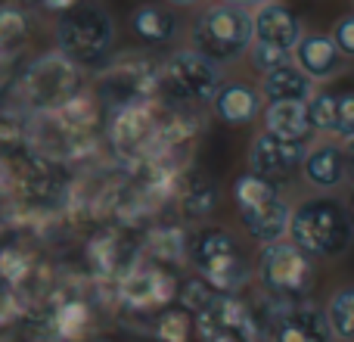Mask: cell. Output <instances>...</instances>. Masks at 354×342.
Wrapping results in <instances>:
<instances>
[{
  "label": "cell",
  "mask_w": 354,
  "mask_h": 342,
  "mask_svg": "<svg viewBox=\"0 0 354 342\" xmlns=\"http://www.w3.org/2000/svg\"><path fill=\"white\" fill-rule=\"evenodd\" d=\"M333 137L339 141H354V91L339 93V112H336V128H333Z\"/></svg>",
  "instance_id": "obj_30"
},
{
  "label": "cell",
  "mask_w": 354,
  "mask_h": 342,
  "mask_svg": "<svg viewBox=\"0 0 354 342\" xmlns=\"http://www.w3.org/2000/svg\"><path fill=\"white\" fill-rule=\"evenodd\" d=\"M345 162H348V177H354V141L345 143Z\"/></svg>",
  "instance_id": "obj_34"
},
{
  "label": "cell",
  "mask_w": 354,
  "mask_h": 342,
  "mask_svg": "<svg viewBox=\"0 0 354 342\" xmlns=\"http://www.w3.org/2000/svg\"><path fill=\"white\" fill-rule=\"evenodd\" d=\"M345 206H348V215H351V224H354V190H351V196H348V202H345Z\"/></svg>",
  "instance_id": "obj_36"
},
{
  "label": "cell",
  "mask_w": 354,
  "mask_h": 342,
  "mask_svg": "<svg viewBox=\"0 0 354 342\" xmlns=\"http://www.w3.org/2000/svg\"><path fill=\"white\" fill-rule=\"evenodd\" d=\"M324 312L333 327V336L339 342H354V283H342L339 289H333Z\"/></svg>",
  "instance_id": "obj_24"
},
{
  "label": "cell",
  "mask_w": 354,
  "mask_h": 342,
  "mask_svg": "<svg viewBox=\"0 0 354 342\" xmlns=\"http://www.w3.org/2000/svg\"><path fill=\"white\" fill-rule=\"evenodd\" d=\"M255 280L270 305L308 302V293L314 287V258L301 252L292 240L261 246L255 262Z\"/></svg>",
  "instance_id": "obj_6"
},
{
  "label": "cell",
  "mask_w": 354,
  "mask_h": 342,
  "mask_svg": "<svg viewBox=\"0 0 354 342\" xmlns=\"http://www.w3.org/2000/svg\"><path fill=\"white\" fill-rule=\"evenodd\" d=\"M249 60H252V69H255V72L268 75V72H274V69L286 66V62H289V53H280V50H270V47H264V44H255V41H252Z\"/></svg>",
  "instance_id": "obj_29"
},
{
  "label": "cell",
  "mask_w": 354,
  "mask_h": 342,
  "mask_svg": "<svg viewBox=\"0 0 354 342\" xmlns=\"http://www.w3.org/2000/svg\"><path fill=\"white\" fill-rule=\"evenodd\" d=\"M196 277L205 280L218 293L239 296L252 280H255V264L249 262L243 243L224 227H205L189 240L187 252Z\"/></svg>",
  "instance_id": "obj_3"
},
{
  "label": "cell",
  "mask_w": 354,
  "mask_h": 342,
  "mask_svg": "<svg viewBox=\"0 0 354 342\" xmlns=\"http://www.w3.org/2000/svg\"><path fill=\"white\" fill-rule=\"evenodd\" d=\"M37 3L44 6V10H50V12H68V10H75V6L81 3V0H37Z\"/></svg>",
  "instance_id": "obj_32"
},
{
  "label": "cell",
  "mask_w": 354,
  "mask_h": 342,
  "mask_svg": "<svg viewBox=\"0 0 354 342\" xmlns=\"http://www.w3.org/2000/svg\"><path fill=\"white\" fill-rule=\"evenodd\" d=\"M193 50L202 53L205 60L218 62H233L243 53H249L252 41H255V25H252V12L239 10V6L214 3L205 6L199 16L193 19Z\"/></svg>",
  "instance_id": "obj_7"
},
{
  "label": "cell",
  "mask_w": 354,
  "mask_h": 342,
  "mask_svg": "<svg viewBox=\"0 0 354 342\" xmlns=\"http://www.w3.org/2000/svg\"><path fill=\"white\" fill-rule=\"evenodd\" d=\"M214 202H218V190L208 177H193L189 183L180 187V196H177V206H180L183 218H205L212 215Z\"/></svg>",
  "instance_id": "obj_25"
},
{
  "label": "cell",
  "mask_w": 354,
  "mask_h": 342,
  "mask_svg": "<svg viewBox=\"0 0 354 342\" xmlns=\"http://www.w3.org/2000/svg\"><path fill=\"white\" fill-rule=\"evenodd\" d=\"M333 44H336V50L342 56H348V60H354V12H348V16H342L336 25H333Z\"/></svg>",
  "instance_id": "obj_31"
},
{
  "label": "cell",
  "mask_w": 354,
  "mask_h": 342,
  "mask_svg": "<svg viewBox=\"0 0 354 342\" xmlns=\"http://www.w3.org/2000/svg\"><path fill=\"white\" fill-rule=\"evenodd\" d=\"M109 134H112V143L124 156L147 153L156 143V134H159V125H156L149 103H134V106H124V109H115Z\"/></svg>",
  "instance_id": "obj_15"
},
{
  "label": "cell",
  "mask_w": 354,
  "mask_h": 342,
  "mask_svg": "<svg viewBox=\"0 0 354 342\" xmlns=\"http://www.w3.org/2000/svg\"><path fill=\"white\" fill-rule=\"evenodd\" d=\"M305 153L308 147H301V143L280 141V137L261 131V134H255V141L249 147V171L270 183L289 181L295 171H301Z\"/></svg>",
  "instance_id": "obj_13"
},
{
  "label": "cell",
  "mask_w": 354,
  "mask_h": 342,
  "mask_svg": "<svg viewBox=\"0 0 354 342\" xmlns=\"http://www.w3.org/2000/svg\"><path fill=\"white\" fill-rule=\"evenodd\" d=\"M131 31L143 44H168L177 31V16L165 3H143L131 12Z\"/></svg>",
  "instance_id": "obj_22"
},
{
  "label": "cell",
  "mask_w": 354,
  "mask_h": 342,
  "mask_svg": "<svg viewBox=\"0 0 354 342\" xmlns=\"http://www.w3.org/2000/svg\"><path fill=\"white\" fill-rule=\"evenodd\" d=\"M180 308L196 321L202 342H268V321L239 296L218 293L205 280L193 277L180 287Z\"/></svg>",
  "instance_id": "obj_1"
},
{
  "label": "cell",
  "mask_w": 354,
  "mask_h": 342,
  "mask_svg": "<svg viewBox=\"0 0 354 342\" xmlns=\"http://www.w3.org/2000/svg\"><path fill=\"white\" fill-rule=\"evenodd\" d=\"M258 91H261V97L268 103H308L314 97V81L299 66L286 62V66L261 75V87Z\"/></svg>",
  "instance_id": "obj_19"
},
{
  "label": "cell",
  "mask_w": 354,
  "mask_h": 342,
  "mask_svg": "<svg viewBox=\"0 0 354 342\" xmlns=\"http://www.w3.org/2000/svg\"><path fill=\"white\" fill-rule=\"evenodd\" d=\"M308 125L314 134H333L336 128V112H339V93L333 91H314V97L305 103Z\"/></svg>",
  "instance_id": "obj_27"
},
{
  "label": "cell",
  "mask_w": 354,
  "mask_h": 342,
  "mask_svg": "<svg viewBox=\"0 0 354 342\" xmlns=\"http://www.w3.org/2000/svg\"><path fill=\"white\" fill-rule=\"evenodd\" d=\"M264 131L280 141L301 143L308 147V141L314 137L311 125H308L305 103H268L264 109Z\"/></svg>",
  "instance_id": "obj_20"
},
{
  "label": "cell",
  "mask_w": 354,
  "mask_h": 342,
  "mask_svg": "<svg viewBox=\"0 0 354 342\" xmlns=\"http://www.w3.org/2000/svg\"><path fill=\"white\" fill-rule=\"evenodd\" d=\"M196 330V321L187 308H165L153 318V339L156 342H189Z\"/></svg>",
  "instance_id": "obj_26"
},
{
  "label": "cell",
  "mask_w": 354,
  "mask_h": 342,
  "mask_svg": "<svg viewBox=\"0 0 354 342\" xmlns=\"http://www.w3.org/2000/svg\"><path fill=\"white\" fill-rule=\"evenodd\" d=\"M165 3H171V6H193V3H199V0H165Z\"/></svg>",
  "instance_id": "obj_35"
},
{
  "label": "cell",
  "mask_w": 354,
  "mask_h": 342,
  "mask_svg": "<svg viewBox=\"0 0 354 342\" xmlns=\"http://www.w3.org/2000/svg\"><path fill=\"white\" fill-rule=\"evenodd\" d=\"M177 296H180V283L162 264H134L118 283L122 305L131 312H147L153 318L165 308H171Z\"/></svg>",
  "instance_id": "obj_11"
},
{
  "label": "cell",
  "mask_w": 354,
  "mask_h": 342,
  "mask_svg": "<svg viewBox=\"0 0 354 342\" xmlns=\"http://www.w3.org/2000/svg\"><path fill=\"white\" fill-rule=\"evenodd\" d=\"M22 103H28L37 112H56L68 103L72 97L81 93V66L53 50V53H41L37 60L28 62L16 84Z\"/></svg>",
  "instance_id": "obj_8"
},
{
  "label": "cell",
  "mask_w": 354,
  "mask_h": 342,
  "mask_svg": "<svg viewBox=\"0 0 354 342\" xmlns=\"http://www.w3.org/2000/svg\"><path fill=\"white\" fill-rule=\"evenodd\" d=\"M221 3H227V6H239V10H258V6H264V3H274V0H221Z\"/></svg>",
  "instance_id": "obj_33"
},
{
  "label": "cell",
  "mask_w": 354,
  "mask_h": 342,
  "mask_svg": "<svg viewBox=\"0 0 354 342\" xmlns=\"http://www.w3.org/2000/svg\"><path fill=\"white\" fill-rule=\"evenodd\" d=\"M252 25H255V44H264L270 50H280V53H289L299 47L301 41V22L289 6L283 3H264L252 12Z\"/></svg>",
  "instance_id": "obj_14"
},
{
  "label": "cell",
  "mask_w": 354,
  "mask_h": 342,
  "mask_svg": "<svg viewBox=\"0 0 354 342\" xmlns=\"http://www.w3.org/2000/svg\"><path fill=\"white\" fill-rule=\"evenodd\" d=\"M289 240L311 258H324V262L342 258L354 243L348 206L333 193H317L301 199L292 208Z\"/></svg>",
  "instance_id": "obj_2"
},
{
  "label": "cell",
  "mask_w": 354,
  "mask_h": 342,
  "mask_svg": "<svg viewBox=\"0 0 354 342\" xmlns=\"http://www.w3.org/2000/svg\"><path fill=\"white\" fill-rule=\"evenodd\" d=\"M156 91H162V66L149 60H124L115 66H106L97 78V97L112 100L115 109L134 103H149Z\"/></svg>",
  "instance_id": "obj_10"
},
{
  "label": "cell",
  "mask_w": 354,
  "mask_h": 342,
  "mask_svg": "<svg viewBox=\"0 0 354 342\" xmlns=\"http://www.w3.org/2000/svg\"><path fill=\"white\" fill-rule=\"evenodd\" d=\"M301 174L314 190H336L348 181V162H345V147L326 141L317 143L305 153Z\"/></svg>",
  "instance_id": "obj_17"
},
{
  "label": "cell",
  "mask_w": 354,
  "mask_h": 342,
  "mask_svg": "<svg viewBox=\"0 0 354 342\" xmlns=\"http://www.w3.org/2000/svg\"><path fill=\"white\" fill-rule=\"evenodd\" d=\"M149 249H153L159 258H165V262H168V258L187 255L189 246H187V240H183L177 231H168V227H165V231H159L153 240H149Z\"/></svg>",
  "instance_id": "obj_28"
},
{
  "label": "cell",
  "mask_w": 354,
  "mask_h": 342,
  "mask_svg": "<svg viewBox=\"0 0 354 342\" xmlns=\"http://www.w3.org/2000/svg\"><path fill=\"white\" fill-rule=\"evenodd\" d=\"M31 41V16L19 3H0V62L12 66Z\"/></svg>",
  "instance_id": "obj_21"
},
{
  "label": "cell",
  "mask_w": 354,
  "mask_h": 342,
  "mask_svg": "<svg viewBox=\"0 0 354 342\" xmlns=\"http://www.w3.org/2000/svg\"><path fill=\"white\" fill-rule=\"evenodd\" d=\"M261 106H264L261 91L245 84V81H224L218 97L212 100L214 116H218L224 125H233V128L252 125L258 116H261Z\"/></svg>",
  "instance_id": "obj_16"
},
{
  "label": "cell",
  "mask_w": 354,
  "mask_h": 342,
  "mask_svg": "<svg viewBox=\"0 0 354 342\" xmlns=\"http://www.w3.org/2000/svg\"><path fill=\"white\" fill-rule=\"evenodd\" d=\"M233 202H236L239 212V224L245 227V233L255 243L270 246L289 237L292 206L283 199L277 183L245 171V174H239L233 181Z\"/></svg>",
  "instance_id": "obj_4"
},
{
  "label": "cell",
  "mask_w": 354,
  "mask_h": 342,
  "mask_svg": "<svg viewBox=\"0 0 354 342\" xmlns=\"http://www.w3.org/2000/svg\"><path fill=\"white\" fill-rule=\"evenodd\" d=\"M264 321H268V342H336L326 312L314 302L270 305Z\"/></svg>",
  "instance_id": "obj_12"
},
{
  "label": "cell",
  "mask_w": 354,
  "mask_h": 342,
  "mask_svg": "<svg viewBox=\"0 0 354 342\" xmlns=\"http://www.w3.org/2000/svg\"><path fill=\"white\" fill-rule=\"evenodd\" d=\"M50 327H53V333L62 342H84V339L93 336V330H97V318H93L87 302L68 299L53 312Z\"/></svg>",
  "instance_id": "obj_23"
},
{
  "label": "cell",
  "mask_w": 354,
  "mask_h": 342,
  "mask_svg": "<svg viewBox=\"0 0 354 342\" xmlns=\"http://www.w3.org/2000/svg\"><path fill=\"white\" fill-rule=\"evenodd\" d=\"M295 66L308 75L311 81H326L342 72L345 56L336 50L330 35H301L299 47L292 50Z\"/></svg>",
  "instance_id": "obj_18"
},
{
  "label": "cell",
  "mask_w": 354,
  "mask_h": 342,
  "mask_svg": "<svg viewBox=\"0 0 354 342\" xmlns=\"http://www.w3.org/2000/svg\"><path fill=\"white\" fill-rule=\"evenodd\" d=\"M224 75L221 66L205 60L202 53L189 50H177L165 62H162V91L177 103L187 106H205L218 97Z\"/></svg>",
  "instance_id": "obj_9"
},
{
  "label": "cell",
  "mask_w": 354,
  "mask_h": 342,
  "mask_svg": "<svg viewBox=\"0 0 354 342\" xmlns=\"http://www.w3.org/2000/svg\"><path fill=\"white\" fill-rule=\"evenodd\" d=\"M115 47V22L97 0H81L56 22V50L75 66H100Z\"/></svg>",
  "instance_id": "obj_5"
}]
</instances>
